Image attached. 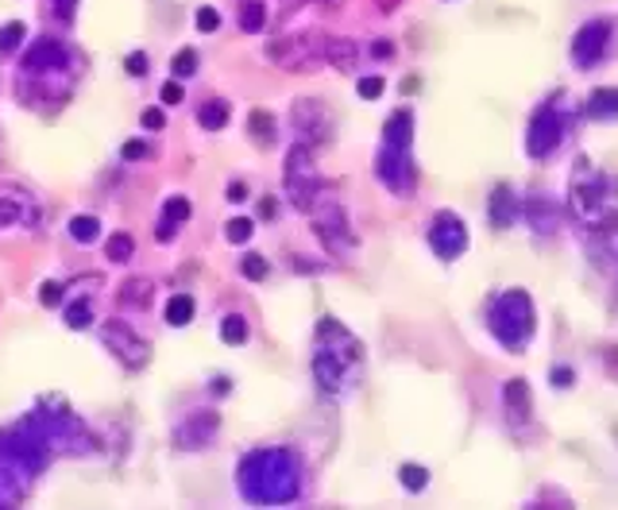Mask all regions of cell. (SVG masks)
<instances>
[{
    "label": "cell",
    "mask_w": 618,
    "mask_h": 510,
    "mask_svg": "<svg viewBox=\"0 0 618 510\" xmlns=\"http://www.w3.org/2000/svg\"><path fill=\"white\" fill-rule=\"evenodd\" d=\"M225 236H229L232 244H247V240H252V221H247V217H232V221L225 224Z\"/></svg>",
    "instance_id": "36"
},
{
    "label": "cell",
    "mask_w": 618,
    "mask_h": 510,
    "mask_svg": "<svg viewBox=\"0 0 618 510\" xmlns=\"http://www.w3.org/2000/svg\"><path fill=\"white\" fill-rule=\"evenodd\" d=\"M290 117H294L298 139H305V144L317 147V144H325V139L332 136V112L325 109L322 101H314V97H302V101H294Z\"/></svg>",
    "instance_id": "12"
},
{
    "label": "cell",
    "mask_w": 618,
    "mask_h": 510,
    "mask_svg": "<svg viewBox=\"0 0 618 510\" xmlns=\"http://www.w3.org/2000/svg\"><path fill=\"white\" fill-rule=\"evenodd\" d=\"M322 194H325V182H322V174H317L314 144L298 139V144L290 147V155H287V197L294 202V209L310 212Z\"/></svg>",
    "instance_id": "7"
},
{
    "label": "cell",
    "mask_w": 618,
    "mask_h": 510,
    "mask_svg": "<svg viewBox=\"0 0 618 510\" xmlns=\"http://www.w3.org/2000/svg\"><path fill=\"white\" fill-rule=\"evenodd\" d=\"M74 74H77V54L62 39L43 35V39L32 42V51L24 54V74H20L24 77V101L35 105L39 94H54L59 101H66Z\"/></svg>",
    "instance_id": "3"
},
{
    "label": "cell",
    "mask_w": 618,
    "mask_h": 510,
    "mask_svg": "<svg viewBox=\"0 0 618 510\" xmlns=\"http://www.w3.org/2000/svg\"><path fill=\"white\" fill-rule=\"evenodd\" d=\"M70 236H74L77 244H94V240L101 236V221H97V217H89V212H82V217H74V221H70Z\"/></svg>",
    "instance_id": "27"
},
{
    "label": "cell",
    "mask_w": 618,
    "mask_h": 510,
    "mask_svg": "<svg viewBox=\"0 0 618 510\" xmlns=\"http://www.w3.org/2000/svg\"><path fill=\"white\" fill-rule=\"evenodd\" d=\"M220 337H225V344H244V340H247V321L240 314H229L225 321H220Z\"/></svg>",
    "instance_id": "30"
},
{
    "label": "cell",
    "mask_w": 618,
    "mask_h": 510,
    "mask_svg": "<svg viewBox=\"0 0 618 510\" xmlns=\"http://www.w3.org/2000/svg\"><path fill=\"white\" fill-rule=\"evenodd\" d=\"M190 221V197H167V205H162V221H159V229H155V236L159 240H170L174 236V229L179 224H186Z\"/></svg>",
    "instance_id": "20"
},
{
    "label": "cell",
    "mask_w": 618,
    "mask_h": 510,
    "mask_svg": "<svg viewBox=\"0 0 618 510\" xmlns=\"http://www.w3.org/2000/svg\"><path fill=\"white\" fill-rule=\"evenodd\" d=\"M314 212V232L322 236V244L329 247V255H337L340 264H348L352 255H356V236L348 229V212L340 205H322V209H310Z\"/></svg>",
    "instance_id": "8"
},
{
    "label": "cell",
    "mask_w": 618,
    "mask_h": 510,
    "mask_svg": "<svg viewBox=\"0 0 618 510\" xmlns=\"http://www.w3.org/2000/svg\"><path fill=\"white\" fill-rule=\"evenodd\" d=\"M240 495L255 507H279L302 495V464L290 449H259L240 460Z\"/></svg>",
    "instance_id": "1"
},
{
    "label": "cell",
    "mask_w": 618,
    "mask_h": 510,
    "mask_svg": "<svg viewBox=\"0 0 618 510\" xmlns=\"http://www.w3.org/2000/svg\"><path fill=\"white\" fill-rule=\"evenodd\" d=\"M518 217V197L510 186H495L492 190V224L495 229H510Z\"/></svg>",
    "instance_id": "21"
},
{
    "label": "cell",
    "mask_w": 618,
    "mask_h": 510,
    "mask_svg": "<svg viewBox=\"0 0 618 510\" xmlns=\"http://www.w3.org/2000/svg\"><path fill=\"white\" fill-rule=\"evenodd\" d=\"M372 59H379V62L395 59V42H387V39H375V42H372Z\"/></svg>",
    "instance_id": "44"
},
{
    "label": "cell",
    "mask_w": 618,
    "mask_h": 510,
    "mask_svg": "<svg viewBox=\"0 0 618 510\" xmlns=\"http://www.w3.org/2000/svg\"><path fill=\"white\" fill-rule=\"evenodd\" d=\"M217 429H220V417L213 414V410H194V414H190L186 422L174 429V445H179V449H186V452L205 449V445H213Z\"/></svg>",
    "instance_id": "16"
},
{
    "label": "cell",
    "mask_w": 618,
    "mask_h": 510,
    "mask_svg": "<svg viewBox=\"0 0 618 510\" xmlns=\"http://www.w3.org/2000/svg\"><path fill=\"white\" fill-rule=\"evenodd\" d=\"M379 9L390 12V9H399V0H379Z\"/></svg>",
    "instance_id": "49"
},
{
    "label": "cell",
    "mask_w": 618,
    "mask_h": 510,
    "mask_svg": "<svg viewBox=\"0 0 618 510\" xmlns=\"http://www.w3.org/2000/svg\"><path fill=\"white\" fill-rule=\"evenodd\" d=\"M132 252H136V240L128 236V232H117V236H109V244H105L109 264H128V259H132Z\"/></svg>",
    "instance_id": "28"
},
{
    "label": "cell",
    "mask_w": 618,
    "mask_h": 510,
    "mask_svg": "<svg viewBox=\"0 0 618 510\" xmlns=\"http://www.w3.org/2000/svg\"><path fill=\"white\" fill-rule=\"evenodd\" d=\"M325 62L337 70H344V74H352V70L360 66V42L352 39H325Z\"/></svg>",
    "instance_id": "18"
},
{
    "label": "cell",
    "mask_w": 618,
    "mask_h": 510,
    "mask_svg": "<svg viewBox=\"0 0 618 510\" xmlns=\"http://www.w3.org/2000/svg\"><path fill=\"white\" fill-rule=\"evenodd\" d=\"M24 35H27V27L20 24V20H12L9 27H4V32H0V54H12L20 47V42H24Z\"/></svg>",
    "instance_id": "33"
},
{
    "label": "cell",
    "mask_w": 618,
    "mask_h": 510,
    "mask_svg": "<svg viewBox=\"0 0 618 510\" xmlns=\"http://www.w3.org/2000/svg\"><path fill=\"white\" fill-rule=\"evenodd\" d=\"M383 89H387V82H383V77H364V82H360V97H364V101H375Z\"/></svg>",
    "instance_id": "39"
},
{
    "label": "cell",
    "mask_w": 618,
    "mask_h": 510,
    "mask_svg": "<svg viewBox=\"0 0 618 510\" xmlns=\"http://www.w3.org/2000/svg\"><path fill=\"white\" fill-rule=\"evenodd\" d=\"M560 139H565V117H560V97H553V101H545L542 109L534 112V120H530L525 147H530L534 159H545V155L557 151Z\"/></svg>",
    "instance_id": "9"
},
{
    "label": "cell",
    "mask_w": 618,
    "mask_h": 510,
    "mask_svg": "<svg viewBox=\"0 0 618 510\" xmlns=\"http://www.w3.org/2000/svg\"><path fill=\"white\" fill-rule=\"evenodd\" d=\"M530 224H534L542 236H553V232H557V205H553L549 197L534 194L530 197Z\"/></svg>",
    "instance_id": "22"
},
{
    "label": "cell",
    "mask_w": 618,
    "mask_h": 510,
    "mask_svg": "<svg viewBox=\"0 0 618 510\" xmlns=\"http://www.w3.org/2000/svg\"><path fill=\"white\" fill-rule=\"evenodd\" d=\"M429 247H433V255H437V259H445V264L464 255L468 229H464V221H460L457 212H440L437 221L429 224Z\"/></svg>",
    "instance_id": "13"
},
{
    "label": "cell",
    "mask_w": 618,
    "mask_h": 510,
    "mask_svg": "<svg viewBox=\"0 0 618 510\" xmlns=\"http://www.w3.org/2000/svg\"><path fill=\"white\" fill-rule=\"evenodd\" d=\"M263 20H267L263 0H240V27L244 32H263Z\"/></svg>",
    "instance_id": "29"
},
{
    "label": "cell",
    "mask_w": 618,
    "mask_h": 510,
    "mask_svg": "<svg viewBox=\"0 0 618 510\" xmlns=\"http://www.w3.org/2000/svg\"><path fill=\"white\" fill-rule=\"evenodd\" d=\"M364 367V344H360L337 317L317 321V356H314V379L325 394H348L360 382Z\"/></svg>",
    "instance_id": "2"
},
{
    "label": "cell",
    "mask_w": 618,
    "mask_h": 510,
    "mask_svg": "<svg viewBox=\"0 0 618 510\" xmlns=\"http://www.w3.org/2000/svg\"><path fill=\"white\" fill-rule=\"evenodd\" d=\"M487 329H492V337L499 340L502 349L522 352L537 329V314L530 294L525 290H507V294L495 298V306L487 309Z\"/></svg>",
    "instance_id": "6"
},
{
    "label": "cell",
    "mask_w": 618,
    "mask_h": 510,
    "mask_svg": "<svg viewBox=\"0 0 618 510\" xmlns=\"http://www.w3.org/2000/svg\"><path fill=\"white\" fill-rule=\"evenodd\" d=\"M120 155H124L128 162H136V159H147V155H152V147H147L144 139H128L124 151H120Z\"/></svg>",
    "instance_id": "40"
},
{
    "label": "cell",
    "mask_w": 618,
    "mask_h": 510,
    "mask_svg": "<svg viewBox=\"0 0 618 510\" xmlns=\"http://www.w3.org/2000/svg\"><path fill=\"white\" fill-rule=\"evenodd\" d=\"M410 147H414V112L399 109L387 120V127H383V151L379 159H375L379 182L399 197L414 194V182H417V167H414Z\"/></svg>",
    "instance_id": "4"
},
{
    "label": "cell",
    "mask_w": 618,
    "mask_h": 510,
    "mask_svg": "<svg viewBox=\"0 0 618 510\" xmlns=\"http://www.w3.org/2000/svg\"><path fill=\"white\" fill-rule=\"evenodd\" d=\"M74 12H77V0H54V16H59L62 24H70Z\"/></svg>",
    "instance_id": "43"
},
{
    "label": "cell",
    "mask_w": 618,
    "mask_h": 510,
    "mask_svg": "<svg viewBox=\"0 0 618 510\" xmlns=\"http://www.w3.org/2000/svg\"><path fill=\"white\" fill-rule=\"evenodd\" d=\"M66 325L70 329H85V325H94V306H89V302H70L66 306Z\"/></svg>",
    "instance_id": "32"
},
{
    "label": "cell",
    "mask_w": 618,
    "mask_h": 510,
    "mask_svg": "<svg viewBox=\"0 0 618 510\" xmlns=\"http://www.w3.org/2000/svg\"><path fill=\"white\" fill-rule=\"evenodd\" d=\"M170 70H174V77H194V74H197V54L186 47V51H179V54H174V62H170Z\"/></svg>",
    "instance_id": "35"
},
{
    "label": "cell",
    "mask_w": 618,
    "mask_h": 510,
    "mask_svg": "<svg viewBox=\"0 0 618 510\" xmlns=\"http://www.w3.org/2000/svg\"><path fill=\"white\" fill-rule=\"evenodd\" d=\"M101 340L105 349L112 352V356L120 360V364L128 367V372H140V367L152 360V349H147V340L140 337L136 329H128L124 321H105L101 325Z\"/></svg>",
    "instance_id": "10"
},
{
    "label": "cell",
    "mask_w": 618,
    "mask_h": 510,
    "mask_svg": "<svg viewBox=\"0 0 618 510\" xmlns=\"http://www.w3.org/2000/svg\"><path fill=\"white\" fill-rule=\"evenodd\" d=\"M220 27V12L217 9H209V4H205V9H197V32H217Z\"/></svg>",
    "instance_id": "38"
},
{
    "label": "cell",
    "mask_w": 618,
    "mask_h": 510,
    "mask_svg": "<svg viewBox=\"0 0 618 510\" xmlns=\"http://www.w3.org/2000/svg\"><path fill=\"white\" fill-rule=\"evenodd\" d=\"M502 399H507L510 422L514 425L530 422V387H525V379H510L507 387H502Z\"/></svg>",
    "instance_id": "19"
},
{
    "label": "cell",
    "mask_w": 618,
    "mask_h": 510,
    "mask_svg": "<svg viewBox=\"0 0 618 510\" xmlns=\"http://www.w3.org/2000/svg\"><path fill=\"white\" fill-rule=\"evenodd\" d=\"M152 294H155V282L144 279V275H132V279H124V287L117 290V302L124 309H147L152 306Z\"/></svg>",
    "instance_id": "17"
},
{
    "label": "cell",
    "mask_w": 618,
    "mask_h": 510,
    "mask_svg": "<svg viewBox=\"0 0 618 510\" xmlns=\"http://www.w3.org/2000/svg\"><path fill=\"white\" fill-rule=\"evenodd\" d=\"M194 321V298L190 294H174L167 302V325H174V329H182V325Z\"/></svg>",
    "instance_id": "25"
},
{
    "label": "cell",
    "mask_w": 618,
    "mask_h": 510,
    "mask_svg": "<svg viewBox=\"0 0 618 510\" xmlns=\"http://www.w3.org/2000/svg\"><path fill=\"white\" fill-rule=\"evenodd\" d=\"M587 117L592 120H618V89L610 85V89H595L592 97H587Z\"/></svg>",
    "instance_id": "23"
},
{
    "label": "cell",
    "mask_w": 618,
    "mask_h": 510,
    "mask_svg": "<svg viewBox=\"0 0 618 510\" xmlns=\"http://www.w3.org/2000/svg\"><path fill=\"white\" fill-rule=\"evenodd\" d=\"M162 124H167V117H162V109H147V112H144V127H152V132H159Z\"/></svg>",
    "instance_id": "45"
},
{
    "label": "cell",
    "mask_w": 618,
    "mask_h": 510,
    "mask_svg": "<svg viewBox=\"0 0 618 510\" xmlns=\"http://www.w3.org/2000/svg\"><path fill=\"white\" fill-rule=\"evenodd\" d=\"M259 212L267 217V221H271V217H275V197H263V202H259Z\"/></svg>",
    "instance_id": "48"
},
{
    "label": "cell",
    "mask_w": 618,
    "mask_h": 510,
    "mask_svg": "<svg viewBox=\"0 0 618 510\" xmlns=\"http://www.w3.org/2000/svg\"><path fill=\"white\" fill-rule=\"evenodd\" d=\"M271 62H279L282 70H314L317 62H325V39L322 35H302V39H279L267 47Z\"/></svg>",
    "instance_id": "11"
},
{
    "label": "cell",
    "mask_w": 618,
    "mask_h": 510,
    "mask_svg": "<svg viewBox=\"0 0 618 510\" xmlns=\"http://www.w3.org/2000/svg\"><path fill=\"white\" fill-rule=\"evenodd\" d=\"M240 271H244V279H252V282H263L267 275H271V264L263 259V255H255V252H247L244 255V264H240Z\"/></svg>",
    "instance_id": "31"
},
{
    "label": "cell",
    "mask_w": 618,
    "mask_h": 510,
    "mask_svg": "<svg viewBox=\"0 0 618 510\" xmlns=\"http://www.w3.org/2000/svg\"><path fill=\"white\" fill-rule=\"evenodd\" d=\"M0 147H4V144H0ZM0 162H4V155H0Z\"/></svg>",
    "instance_id": "50"
},
{
    "label": "cell",
    "mask_w": 618,
    "mask_h": 510,
    "mask_svg": "<svg viewBox=\"0 0 618 510\" xmlns=\"http://www.w3.org/2000/svg\"><path fill=\"white\" fill-rule=\"evenodd\" d=\"M182 97H186V94H182V85H179V77H170V82H167V85H162V105H179V101H182Z\"/></svg>",
    "instance_id": "42"
},
{
    "label": "cell",
    "mask_w": 618,
    "mask_h": 510,
    "mask_svg": "<svg viewBox=\"0 0 618 510\" xmlns=\"http://www.w3.org/2000/svg\"><path fill=\"white\" fill-rule=\"evenodd\" d=\"M615 197H618V182L607 179L603 170H595L587 159H580L577 170H572V194H568L572 217H577L587 232L603 229V224L615 217V209H610Z\"/></svg>",
    "instance_id": "5"
},
{
    "label": "cell",
    "mask_w": 618,
    "mask_h": 510,
    "mask_svg": "<svg viewBox=\"0 0 618 510\" xmlns=\"http://www.w3.org/2000/svg\"><path fill=\"white\" fill-rule=\"evenodd\" d=\"M197 120H202V127H209V132H220V127L229 124V101H205L202 109H197Z\"/></svg>",
    "instance_id": "26"
},
{
    "label": "cell",
    "mask_w": 618,
    "mask_h": 510,
    "mask_svg": "<svg viewBox=\"0 0 618 510\" xmlns=\"http://www.w3.org/2000/svg\"><path fill=\"white\" fill-rule=\"evenodd\" d=\"M553 382H557V387H568V382H572V372H568V367H557V372H553Z\"/></svg>",
    "instance_id": "47"
},
{
    "label": "cell",
    "mask_w": 618,
    "mask_h": 510,
    "mask_svg": "<svg viewBox=\"0 0 618 510\" xmlns=\"http://www.w3.org/2000/svg\"><path fill=\"white\" fill-rule=\"evenodd\" d=\"M62 294H66V287H62V282H54V279H47L39 287V302H43V306H59Z\"/></svg>",
    "instance_id": "37"
},
{
    "label": "cell",
    "mask_w": 618,
    "mask_h": 510,
    "mask_svg": "<svg viewBox=\"0 0 618 510\" xmlns=\"http://www.w3.org/2000/svg\"><path fill=\"white\" fill-rule=\"evenodd\" d=\"M607 42H610V20H592V24L580 27L577 39H572V62H577L580 70H592L595 62L607 54Z\"/></svg>",
    "instance_id": "14"
},
{
    "label": "cell",
    "mask_w": 618,
    "mask_h": 510,
    "mask_svg": "<svg viewBox=\"0 0 618 510\" xmlns=\"http://www.w3.org/2000/svg\"><path fill=\"white\" fill-rule=\"evenodd\" d=\"M399 479H402V487H407V491H422V487L429 484V472H425V467H417V464H402Z\"/></svg>",
    "instance_id": "34"
},
{
    "label": "cell",
    "mask_w": 618,
    "mask_h": 510,
    "mask_svg": "<svg viewBox=\"0 0 618 510\" xmlns=\"http://www.w3.org/2000/svg\"><path fill=\"white\" fill-rule=\"evenodd\" d=\"M124 70H128L132 77H144V74H147V54H144V51L128 54V59H124Z\"/></svg>",
    "instance_id": "41"
},
{
    "label": "cell",
    "mask_w": 618,
    "mask_h": 510,
    "mask_svg": "<svg viewBox=\"0 0 618 510\" xmlns=\"http://www.w3.org/2000/svg\"><path fill=\"white\" fill-rule=\"evenodd\" d=\"M12 224H39V205L24 186H0V229Z\"/></svg>",
    "instance_id": "15"
},
{
    "label": "cell",
    "mask_w": 618,
    "mask_h": 510,
    "mask_svg": "<svg viewBox=\"0 0 618 510\" xmlns=\"http://www.w3.org/2000/svg\"><path fill=\"white\" fill-rule=\"evenodd\" d=\"M247 132H252V139L259 147H271L275 144V117L271 112L255 109L252 117H247Z\"/></svg>",
    "instance_id": "24"
},
{
    "label": "cell",
    "mask_w": 618,
    "mask_h": 510,
    "mask_svg": "<svg viewBox=\"0 0 618 510\" xmlns=\"http://www.w3.org/2000/svg\"><path fill=\"white\" fill-rule=\"evenodd\" d=\"M225 194H229V202H244V197H247V186H244V182H232V186L225 190Z\"/></svg>",
    "instance_id": "46"
}]
</instances>
